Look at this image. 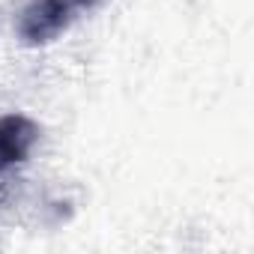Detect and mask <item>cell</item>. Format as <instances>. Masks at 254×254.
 <instances>
[{"label":"cell","mask_w":254,"mask_h":254,"mask_svg":"<svg viewBox=\"0 0 254 254\" xmlns=\"http://www.w3.org/2000/svg\"><path fill=\"white\" fill-rule=\"evenodd\" d=\"M78 6L72 0H33L18 18V36L27 45L54 42L75 18Z\"/></svg>","instance_id":"1"},{"label":"cell","mask_w":254,"mask_h":254,"mask_svg":"<svg viewBox=\"0 0 254 254\" xmlns=\"http://www.w3.org/2000/svg\"><path fill=\"white\" fill-rule=\"evenodd\" d=\"M39 141V126L24 114H3L0 117V171L12 168L30 156Z\"/></svg>","instance_id":"2"},{"label":"cell","mask_w":254,"mask_h":254,"mask_svg":"<svg viewBox=\"0 0 254 254\" xmlns=\"http://www.w3.org/2000/svg\"><path fill=\"white\" fill-rule=\"evenodd\" d=\"M72 3L78 6V9H90V6H96L99 0H72Z\"/></svg>","instance_id":"3"}]
</instances>
